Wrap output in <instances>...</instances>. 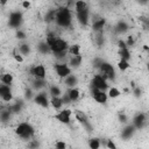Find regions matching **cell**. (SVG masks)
Instances as JSON below:
<instances>
[{
	"label": "cell",
	"mask_w": 149,
	"mask_h": 149,
	"mask_svg": "<svg viewBox=\"0 0 149 149\" xmlns=\"http://www.w3.org/2000/svg\"><path fill=\"white\" fill-rule=\"evenodd\" d=\"M99 71H100V74L106 79H114V77H115V70H114L113 65L107 62L101 63V65L99 66Z\"/></svg>",
	"instance_id": "obj_4"
},
{
	"label": "cell",
	"mask_w": 149,
	"mask_h": 149,
	"mask_svg": "<svg viewBox=\"0 0 149 149\" xmlns=\"http://www.w3.org/2000/svg\"><path fill=\"white\" fill-rule=\"evenodd\" d=\"M126 43H127V47H133L134 43H135V42H134V37H133V36H129L128 40L126 41Z\"/></svg>",
	"instance_id": "obj_40"
},
{
	"label": "cell",
	"mask_w": 149,
	"mask_h": 149,
	"mask_svg": "<svg viewBox=\"0 0 149 149\" xmlns=\"http://www.w3.org/2000/svg\"><path fill=\"white\" fill-rule=\"evenodd\" d=\"M49 47H50L52 54L62 52V51H68V50H69V44H68V42L64 41V40H62V38H58V37H56L55 41L49 44Z\"/></svg>",
	"instance_id": "obj_3"
},
{
	"label": "cell",
	"mask_w": 149,
	"mask_h": 149,
	"mask_svg": "<svg viewBox=\"0 0 149 149\" xmlns=\"http://www.w3.org/2000/svg\"><path fill=\"white\" fill-rule=\"evenodd\" d=\"M134 132H135V126H134V125H132V126L128 125V126H126V127L121 130V137L125 139V140H128V139H130V137L133 136Z\"/></svg>",
	"instance_id": "obj_14"
},
{
	"label": "cell",
	"mask_w": 149,
	"mask_h": 149,
	"mask_svg": "<svg viewBox=\"0 0 149 149\" xmlns=\"http://www.w3.org/2000/svg\"><path fill=\"white\" fill-rule=\"evenodd\" d=\"M22 20H23V16L20 12H12L9 14V19H8V24L10 28H19L22 23Z\"/></svg>",
	"instance_id": "obj_6"
},
{
	"label": "cell",
	"mask_w": 149,
	"mask_h": 149,
	"mask_svg": "<svg viewBox=\"0 0 149 149\" xmlns=\"http://www.w3.org/2000/svg\"><path fill=\"white\" fill-rule=\"evenodd\" d=\"M16 37H17L19 40H24L27 36H26V33H24V31H22V30H17V31H16Z\"/></svg>",
	"instance_id": "obj_37"
},
{
	"label": "cell",
	"mask_w": 149,
	"mask_h": 149,
	"mask_svg": "<svg viewBox=\"0 0 149 149\" xmlns=\"http://www.w3.org/2000/svg\"><path fill=\"white\" fill-rule=\"evenodd\" d=\"M77 20H78V22L81 26H87V23L90 21V12H88V8L84 9L81 12H78L77 13Z\"/></svg>",
	"instance_id": "obj_12"
},
{
	"label": "cell",
	"mask_w": 149,
	"mask_h": 149,
	"mask_svg": "<svg viewBox=\"0 0 149 149\" xmlns=\"http://www.w3.org/2000/svg\"><path fill=\"white\" fill-rule=\"evenodd\" d=\"M91 93H92L93 99H94L97 102H99V104H105V102L107 101L108 95L106 94V92H105V91L98 90V88H95L94 86H92V85H91Z\"/></svg>",
	"instance_id": "obj_7"
},
{
	"label": "cell",
	"mask_w": 149,
	"mask_h": 149,
	"mask_svg": "<svg viewBox=\"0 0 149 149\" xmlns=\"http://www.w3.org/2000/svg\"><path fill=\"white\" fill-rule=\"evenodd\" d=\"M9 92H12L9 85H6V84H1V85H0V95H1V97L5 95L6 93H9Z\"/></svg>",
	"instance_id": "obj_34"
},
{
	"label": "cell",
	"mask_w": 149,
	"mask_h": 149,
	"mask_svg": "<svg viewBox=\"0 0 149 149\" xmlns=\"http://www.w3.org/2000/svg\"><path fill=\"white\" fill-rule=\"evenodd\" d=\"M71 114H72V112L70 109H62L58 114L55 115V119H57L62 123H70V121H71Z\"/></svg>",
	"instance_id": "obj_9"
},
{
	"label": "cell",
	"mask_w": 149,
	"mask_h": 149,
	"mask_svg": "<svg viewBox=\"0 0 149 149\" xmlns=\"http://www.w3.org/2000/svg\"><path fill=\"white\" fill-rule=\"evenodd\" d=\"M68 93H69V97H70L71 101H77V100L79 99L80 91H79L77 87H71V88L68 91Z\"/></svg>",
	"instance_id": "obj_18"
},
{
	"label": "cell",
	"mask_w": 149,
	"mask_h": 149,
	"mask_svg": "<svg viewBox=\"0 0 149 149\" xmlns=\"http://www.w3.org/2000/svg\"><path fill=\"white\" fill-rule=\"evenodd\" d=\"M15 133H16V135L20 136L21 139H23V140H29V139L34 135L35 129H34V127H33L30 123H28V122H21V123H19V125L16 126Z\"/></svg>",
	"instance_id": "obj_2"
},
{
	"label": "cell",
	"mask_w": 149,
	"mask_h": 149,
	"mask_svg": "<svg viewBox=\"0 0 149 149\" xmlns=\"http://www.w3.org/2000/svg\"><path fill=\"white\" fill-rule=\"evenodd\" d=\"M30 71H31V74L37 79H44L45 78V68L42 64L35 65Z\"/></svg>",
	"instance_id": "obj_10"
},
{
	"label": "cell",
	"mask_w": 149,
	"mask_h": 149,
	"mask_svg": "<svg viewBox=\"0 0 149 149\" xmlns=\"http://www.w3.org/2000/svg\"><path fill=\"white\" fill-rule=\"evenodd\" d=\"M115 30H116L118 33H125V31L128 30V24H127L125 21H120V22L116 24Z\"/></svg>",
	"instance_id": "obj_27"
},
{
	"label": "cell",
	"mask_w": 149,
	"mask_h": 149,
	"mask_svg": "<svg viewBox=\"0 0 149 149\" xmlns=\"http://www.w3.org/2000/svg\"><path fill=\"white\" fill-rule=\"evenodd\" d=\"M55 70L57 72V76L61 78H65L69 74H71V68L65 63H58L55 65Z\"/></svg>",
	"instance_id": "obj_8"
},
{
	"label": "cell",
	"mask_w": 149,
	"mask_h": 149,
	"mask_svg": "<svg viewBox=\"0 0 149 149\" xmlns=\"http://www.w3.org/2000/svg\"><path fill=\"white\" fill-rule=\"evenodd\" d=\"M56 148L57 149H64L65 147H66V144H65V142H61V141H58V142H56Z\"/></svg>",
	"instance_id": "obj_41"
},
{
	"label": "cell",
	"mask_w": 149,
	"mask_h": 149,
	"mask_svg": "<svg viewBox=\"0 0 149 149\" xmlns=\"http://www.w3.org/2000/svg\"><path fill=\"white\" fill-rule=\"evenodd\" d=\"M146 121H147V116L144 113H137L134 118H133V125L135 126V128L140 129L142 128L144 125H146Z\"/></svg>",
	"instance_id": "obj_11"
},
{
	"label": "cell",
	"mask_w": 149,
	"mask_h": 149,
	"mask_svg": "<svg viewBox=\"0 0 149 149\" xmlns=\"http://www.w3.org/2000/svg\"><path fill=\"white\" fill-rule=\"evenodd\" d=\"M120 94H121V92H120L119 88H116V87H109V90H108V97L109 98H118Z\"/></svg>",
	"instance_id": "obj_30"
},
{
	"label": "cell",
	"mask_w": 149,
	"mask_h": 149,
	"mask_svg": "<svg viewBox=\"0 0 149 149\" xmlns=\"http://www.w3.org/2000/svg\"><path fill=\"white\" fill-rule=\"evenodd\" d=\"M49 93L51 94V97H59L62 94V91L59 88V86L57 85H51L49 87Z\"/></svg>",
	"instance_id": "obj_26"
},
{
	"label": "cell",
	"mask_w": 149,
	"mask_h": 149,
	"mask_svg": "<svg viewBox=\"0 0 149 149\" xmlns=\"http://www.w3.org/2000/svg\"><path fill=\"white\" fill-rule=\"evenodd\" d=\"M19 51H20V54L21 55H28L29 52H30V45L29 44H21L20 47H19Z\"/></svg>",
	"instance_id": "obj_31"
},
{
	"label": "cell",
	"mask_w": 149,
	"mask_h": 149,
	"mask_svg": "<svg viewBox=\"0 0 149 149\" xmlns=\"http://www.w3.org/2000/svg\"><path fill=\"white\" fill-rule=\"evenodd\" d=\"M34 100H35V102H36L37 105H40V106H42V107H48V106H49V99H48V95H47L44 92L37 93V94L35 95Z\"/></svg>",
	"instance_id": "obj_13"
},
{
	"label": "cell",
	"mask_w": 149,
	"mask_h": 149,
	"mask_svg": "<svg viewBox=\"0 0 149 149\" xmlns=\"http://www.w3.org/2000/svg\"><path fill=\"white\" fill-rule=\"evenodd\" d=\"M7 1H8V0H0V3H1L2 6H5V5L7 3Z\"/></svg>",
	"instance_id": "obj_47"
},
{
	"label": "cell",
	"mask_w": 149,
	"mask_h": 149,
	"mask_svg": "<svg viewBox=\"0 0 149 149\" xmlns=\"http://www.w3.org/2000/svg\"><path fill=\"white\" fill-rule=\"evenodd\" d=\"M147 69H148V70H149V63H148V64H147Z\"/></svg>",
	"instance_id": "obj_50"
},
{
	"label": "cell",
	"mask_w": 149,
	"mask_h": 149,
	"mask_svg": "<svg viewBox=\"0 0 149 149\" xmlns=\"http://www.w3.org/2000/svg\"><path fill=\"white\" fill-rule=\"evenodd\" d=\"M30 95H31V91H30V90H27V91H26V97H27V98H30Z\"/></svg>",
	"instance_id": "obj_46"
},
{
	"label": "cell",
	"mask_w": 149,
	"mask_h": 149,
	"mask_svg": "<svg viewBox=\"0 0 149 149\" xmlns=\"http://www.w3.org/2000/svg\"><path fill=\"white\" fill-rule=\"evenodd\" d=\"M56 23L59 27L63 28H69L72 23V14L69 7H61L57 9V15H56Z\"/></svg>",
	"instance_id": "obj_1"
},
{
	"label": "cell",
	"mask_w": 149,
	"mask_h": 149,
	"mask_svg": "<svg viewBox=\"0 0 149 149\" xmlns=\"http://www.w3.org/2000/svg\"><path fill=\"white\" fill-rule=\"evenodd\" d=\"M133 92H134V95H135L136 98H139V97L141 95V93H142V90H141L139 86H135V87L133 88Z\"/></svg>",
	"instance_id": "obj_38"
},
{
	"label": "cell",
	"mask_w": 149,
	"mask_h": 149,
	"mask_svg": "<svg viewBox=\"0 0 149 149\" xmlns=\"http://www.w3.org/2000/svg\"><path fill=\"white\" fill-rule=\"evenodd\" d=\"M140 1V3H147V2H149V0H139Z\"/></svg>",
	"instance_id": "obj_48"
},
{
	"label": "cell",
	"mask_w": 149,
	"mask_h": 149,
	"mask_svg": "<svg viewBox=\"0 0 149 149\" xmlns=\"http://www.w3.org/2000/svg\"><path fill=\"white\" fill-rule=\"evenodd\" d=\"M118 68H119L121 71H126V70L129 68L128 61H126V59H120L119 63H118Z\"/></svg>",
	"instance_id": "obj_33"
},
{
	"label": "cell",
	"mask_w": 149,
	"mask_h": 149,
	"mask_svg": "<svg viewBox=\"0 0 149 149\" xmlns=\"http://www.w3.org/2000/svg\"><path fill=\"white\" fill-rule=\"evenodd\" d=\"M56 15H57V9H49L45 14V21L47 22H52L56 20Z\"/></svg>",
	"instance_id": "obj_22"
},
{
	"label": "cell",
	"mask_w": 149,
	"mask_h": 149,
	"mask_svg": "<svg viewBox=\"0 0 149 149\" xmlns=\"http://www.w3.org/2000/svg\"><path fill=\"white\" fill-rule=\"evenodd\" d=\"M13 80H14V77H13V74L12 73H5V74H2L1 76V83L2 84H6V85H10L12 83H13Z\"/></svg>",
	"instance_id": "obj_25"
},
{
	"label": "cell",
	"mask_w": 149,
	"mask_h": 149,
	"mask_svg": "<svg viewBox=\"0 0 149 149\" xmlns=\"http://www.w3.org/2000/svg\"><path fill=\"white\" fill-rule=\"evenodd\" d=\"M106 146H107L108 148H111V149H115V148H116V146L114 144V142H113L112 140H107V143H106Z\"/></svg>",
	"instance_id": "obj_43"
},
{
	"label": "cell",
	"mask_w": 149,
	"mask_h": 149,
	"mask_svg": "<svg viewBox=\"0 0 149 149\" xmlns=\"http://www.w3.org/2000/svg\"><path fill=\"white\" fill-rule=\"evenodd\" d=\"M37 49H38L40 52H42V54H44V55H47V54H49V52L51 51V49H50L49 44L47 43V41H45V42H41V43L38 44Z\"/></svg>",
	"instance_id": "obj_23"
},
{
	"label": "cell",
	"mask_w": 149,
	"mask_h": 149,
	"mask_svg": "<svg viewBox=\"0 0 149 149\" xmlns=\"http://www.w3.org/2000/svg\"><path fill=\"white\" fill-rule=\"evenodd\" d=\"M119 120H120L121 122H127V116H126L125 114H122V113H121V114L119 115Z\"/></svg>",
	"instance_id": "obj_45"
},
{
	"label": "cell",
	"mask_w": 149,
	"mask_h": 149,
	"mask_svg": "<svg viewBox=\"0 0 149 149\" xmlns=\"http://www.w3.org/2000/svg\"><path fill=\"white\" fill-rule=\"evenodd\" d=\"M88 146H90V148H92V149H98V148L100 147V141H99V139H97V137L91 139V140L88 141Z\"/></svg>",
	"instance_id": "obj_32"
},
{
	"label": "cell",
	"mask_w": 149,
	"mask_h": 149,
	"mask_svg": "<svg viewBox=\"0 0 149 149\" xmlns=\"http://www.w3.org/2000/svg\"><path fill=\"white\" fill-rule=\"evenodd\" d=\"M1 99H2L3 101H6V102H9V101H12V99H13V94H12V92H9V93H6L5 95H2V97H1Z\"/></svg>",
	"instance_id": "obj_35"
},
{
	"label": "cell",
	"mask_w": 149,
	"mask_h": 149,
	"mask_svg": "<svg viewBox=\"0 0 149 149\" xmlns=\"http://www.w3.org/2000/svg\"><path fill=\"white\" fill-rule=\"evenodd\" d=\"M86 8H87V3H86L84 0H77V1L74 2V9H76V13L81 12V10H84V9H86Z\"/></svg>",
	"instance_id": "obj_21"
},
{
	"label": "cell",
	"mask_w": 149,
	"mask_h": 149,
	"mask_svg": "<svg viewBox=\"0 0 149 149\" xmlns=\"http://www.w3.org/2000/svg\"><path fill=\"white\" fill-rule=\"evenodd\" d=\"M22 7H23L24 9H28V8L30 7V2H29L28 0H23V1H22Z\"/></svg>",
	"instance_id": "obj_44"
},
{
	"label": "cell",
	"mask_w": 149,
	"mask_h": 149,
	"mask_svg": "<svg viewBox=\"0 0 149 149\" xmlns=\"http://www.w3.org/2000/svg\"><path fill=\"white\" fill-rule=\"evenodd\" d=\"M13 57H14V59L16 61V62H19V63H22L23 62V57L21 56V54L19 52H14V55H13Z\"/></svg>",
	"instance_id": "obj_36"
},
{
	"label": "cell",
	"mask_w": 149,
	"mask_h": 149,
	"mask_svg": "<svg viewBox=\"0 0 149 149\" xmlns=\"http://www.w3.org/2000/svg\"><path fill=\"white\" fill-rule=\"evenodd\" d=\"M81 61H83V57L80 55H71V58L69 61V64L72 68H78L81 64Z\"/></svg>",
	"instance_id": "obj_17"
},
{
	"label": "cell",
	"mask_w": 149,
	"mask_h": 149,
	"mask_svg": "<svg viewBox=\"0 0 149 149\" xmlns=\"http://www.w3.org/2000/svg\"><path fill=\"white\" fill-rule=\"evenodd\" d=\"M63 102H64V104H70V102H71V99H70V97H69V93H65V94H64V97H63Z\"/></svg>",
	"instance_id": "obj_42"
},
{
	"label": "cell",
	"mask_w": 149,
	"mask_h": 149,
	"mask_svg": "<svg viewBox=\"0 0 149 149\" xmlns=\"http://www.w3.org/2000/svg\"><path fill=\"white\" fill-rule=\"evenodd\" d=\"M50 104L55 109H59L63 106L64 102H63V99H61L59 97H52L51 100H50Z\"/></svg>",
	"instance_id": "obj_19"
},
{
	"label": "cell",
	"mask_w": 149,
	"mask_h": 149,
	"mask_svg": "<svg viewBox=\"0 0 149 149\" xmlns=\"http://www.w3.org/2000/svg\"><path fill=\"white\" fill-rule=\"evenodd\" d=\"M76 118L81 122V123H84L87 128H90V125H88V120H87V118H86V115L84 114V112H80V111H77V113H76Z\"/></svg>",
	"instance_id": "obj_20"
},
{
	"label": "cell",
	"mask_w": 149,
	"mask_h": 149,
	"mask_svg": "<svg viewBox=\"0 0 149 149\" xmlns=\"http://www.w3.org/2000/svg\"><path fill=\"white\" fill-rule=\"evenodd\" d=\"M91 85L94 86V87L98 88V90H101V91H106V90L108 88L107 79L104 78L101 74H95V76H93L92 81H91Z\"/></svg>",
	"instance_id": "obj_5"
},
{
	"label": "cell",
	"mask_w": 149,
	"mask_h": 149,
	"mask_svg": "<svg viewBox=\"0 0 149 149\" xmlns=\"http://www.w3.org/2000/svg\"><path fill=\"white\" fill-rule=\"evenodd\" d=\"M119 56L121 59H126L129 61L130 59V51L128 50V48H123V49H119Z\"/></svg>",
	"instance_id": "obj_24"
},
{
	"label": "cell",
	"mask_w": 149,
	"mask_h": 149,
	"mask_svg": "<svg viewBox=\"0 0 149 149\" xmlns=\"http://www.w3.org/2000/svg\"><path fill=\"white\" fill-rule=\"evenodd\" d=\"M68 52L70 55H80V45L79 44H72V45H70Z\"/></svg>",
	"instance_id": "obj_28"
},
{
	"label": "cell",
	"mask_w": 149,
	"mask_h": 149,
	"mask_svg": "<svg viewBox=\"0 0 149 149\" xmlns=\"http://www.w3.org/2000/svg\"><path fill=\"white\" fill-rule=\"evenodd\" d=\"M118 47H119V49H123V48H128L127 47V43L123 41V40H119L118 41Z\"/></svg>",
	"instance_id": "obj_39"
},
{
	"label": "cell",
	"mask_w": 149,
	"mask_h": 149,
	"mask_svg": "<svg viewBox=\"0 0 149 149\" xmlns=\"http://www.w3.org/2000/svg\"><path fill=\"white\" fill-rule=\"evenodd\" d=\"M78 83V79H77V77L74 76V74H69L68 77H65L64 78V84L68 86V87H74L76 86V84Z\"/></svg>",
	"instance_id": "obj_16"
},
{
	"label": "cell",
	"mask_w": 149,
	"mask_h": 149,
	"mask_svg": "<svg viewBox=\"0 0 149 149\" xmlns=\"http://www.w3.org/2000/svg\"><path fill=\"white\" fill-rule=\"evenodd\" d=\"M106 24V19L104 17H98V19H94L93 20V23H92V28L94 31H100L102 30L104 26Z\"/></svg>",
	"instance_id": "obj_15"
},
{
	"label": "cell",
	"mask_w": 149,
	"mask_h": 149,
	"mask_svg": "<svg viewBox=\"0 0 149 149\" xmlns=\"http://www.w3.org/2000/svg\"><path fill=\"white\" fill-rule=\"evenodd\" d=\"M143 49H144V50H149V48H148V45H143Z\"/></svg>",
	"instance_id": "obj_49"
},
{
	"label": "cell",
	"mask_w": 149,
	"mask_h": 149,
	"mask_svg": "<svg viewBox=\"0 0 149 149\" xmlns=\"http://www.w3.org/2000/svg\"><path fill=\"white\" fill-rule=\"evenodd\" d=\"M10 114H12V112H10V109H9V108H8V109H3V111L0 113V119H1V121H2V122L9 121Z\"/></svg>",
	"instance_id": "obj_29"
}]
</instances>
